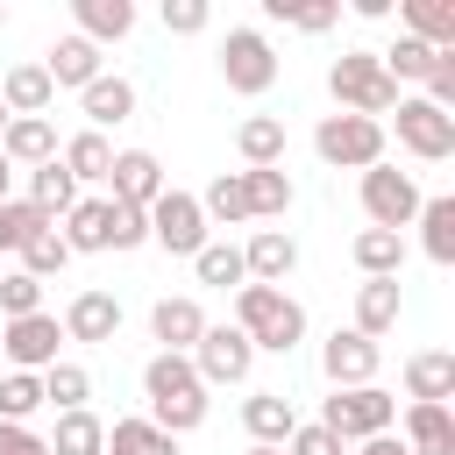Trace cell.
Here are the masks:
<instances>
[{"label": "cell", "mask_w": 455, "mask_h": 455, "mask_svg": "<svg viewBox=\"0 0 455 455\" xmlns=\"http://www.w3.org/2000/svg\"><path fill=\"white\" fill-rule=\"evenodd\" d=\"M363 213H370V228H384V235L412 228V213H419V185H412V171L370 164V171H363Z\"/></svg>", "instance_id": "ba28073f"}, {"label": "cell", "mask_w": 455, "mask_h": 455, "mask_svg": "<svg viewBox=\"0 0 455 455\" xmlns=\"http://www.w3.org/2000/svg\"><path fill=\"white\" fill-rule=\"evenodd\" d=\"M419 242H427V256L434 263H455V199H419Z\"/></svg>", "instance_id": "d6a6232c"}, {"label": "cell", "mask_w": 455, "mask_h": 455, "mask_svg": "<svg viewBox=\"0 0 455 455\" xmlns=\"http://www.w3.org/2000/svg\"><path fill=\"white\" fill-rule=\"evenodd\" d=\"M85 398H92V377H85L78 363H50V370H43V405H57V412H85Z\"/></svg>", "instance_id": "d590c367"}, {"label": "cell", "mask_w": 455, "mask_h": 455, "mask_svg": "<svg viewBox=\"0 0 455 455\" xmlns=\"http://www.w3.org/2000/svg\"><path fill=\"white\" fill-rule=\"evenodd\" d=\"M242 427H249V441H256V448H277V441H291L299 412H291V398H284V391H249V398H242Z\"/></svg>", "instance_id": "d6986e66"}, {"label": "cell", "mask_w": 455, "mask_h": 455, "mask_svg": "<svg viewBox=\"0 0 455 455\" xmlns=\"http://www.w3.org/2000/svg\"><path fill=\"white\" fill-rule=\"evenodd\" d=\"M107 199H121V206H149L156 192H164V164L149 156V149H114V171H107Z\"/></svg>", "instance_id": "4fadbf2b"}, {"label": "cell", "mask_w": 455, "mask_h": 455, "mask_svg": "<svg viewBox=\"0 0 455 455\" xmlns=\"http://www.w3.org/2000/svg\"><path fill=\"white\" fill-rule=\"evenodd\" d=\"M71 14H78V36L100 50V43H121L128 28H135V7L128 0H71Z\"/></svg>", "instance_id": "cb8c5ba5"}, {"label": "cell", "mask_w": 455, "mask_h": 455, "mask_svg": "<svg viewBox=\"0 0 455 455\" xmlns=\"http://www.w3.org/2000/svg\"><path fill=\"white\" fill-rule=\"evenodd\" d=\"M142 398H149V427H164L171 441L206 419V384H199L192 355H164V348H156V355L142 363Z\"/></svg>", "instance_id": "6da1fadb"}, {"label": "cell", "mask_w": 455, "mask_h": 455, "mask_svg": "<svg viewBox=\"0 0 455 455\" xmlns=\"http://www.w3.org/2000/svg\"><path fill=\"white\" fill-rule=\"evenodd\" d=\"M0 455H50V448H43V434H28V427L0 419Z\"/></svg>", "instance_id": "c3c4849f"}, {"label": "cell", "mask_w": 455, "mask_h": 455, "mask_svg": "<svg viewBox=\"0 0 455 455\" xmlns=\"http://www.w3.org/2000/svg\"><path fill=\"white\" fill-rule=\"evenodd\" d=\"M0 156H7L14 171H36V164H50V156H57V128H50V114L7 121V128H0Z\"/></svg>", "instance_id": "ac0fdd59"}, {"label": "cell", "mask_w": 455, "mask_h": 455, "mask_svg": "<svg viewBox=\"0 0 455 455\" xmlns=\"http://www.w3.org/2000/svg\"><path fill=\"white\" fill-rule=\"evenodd\" d=\"M327 92L341 100V114H363V121H377V114H391L405 92L391 85V71L377 64V50H341L334 57V71H327Z\"/></svg>", "instance_id": "3957f363"}, {"label": "cell", "mask_w": 455, "mask_h": 455, "mask_svg": "<svg viewBox=\"0 0 455 455\" xmlns=\"http://www.w3.org/2000/svg\"><path fill=\"white\" fill-rule=\"evenodd\" d=\"M0 313H7V320L43 313V284H36L28 270H0Z\"/></svg>", "instance_id": "7bdbcfd3"}, {"label": "cell", "mask_w": 455, "mask_h": 455, "mask_svg": "<svg viewBox=\"0 0 455 455\" xmlns=\"http://www.w3.org/2000/svg\"><path fill=\"white\" fill-rule=\"evenodd\" d=\"M64 249L71 256H92V249H107V199H78L71 213H64Z\"/></svg>", "instance_id": "f546056e"}, {"label": "cell", "mask_w": 455, "mask_h": 455, "mask_svg": "<svg viewBox=\"0 0 455 455\" xmlns=\"http://www.w3.org/2000/svg\"><path fill=\"white\" fill-rule=\"evenodd\" d=\"M36 228H57V220H50V213H36L28 199H7V206H0V249H21Z\"/></svg>", "instance_id": "ee69618b"}, {"label": "cell", "mask_w": 455, "mask_h": 455, "mask_svg": "<svg viewBox=\"0 0 455 455\" xmlns=\"http://www.w3.org/2000/svg\"><path fill=\"white\" fill-rule=\"evenodd\" d=\"M43 71H50V85H78V92H85V85L100 78V50H92L85 36H57L50 57H43Z\"/></svg>", "instance_id": "7402d4cb"}, {"label": "cell", "mask_w": 455, "mask_h": 455, "mask_svg": "<svg viewBox=\"0 0 455 455\" xmlns=\"http://www.w3.org/2000/svg\"><path fill=\"white\" fill-rule=\"evenodd\" d=\"M434 57H441V50H427V43H412V36H398L391 50H377V64L391 71V85H398V78H419V85H427V71H434Z\"/></svg>", "instance_id": "ab89813d"}, {"label": "cell", "mask_w": 455, "mask_h": 455, "mask_svg": "<svg viewBox=\"0 0 455 455\" xmlns=\"http://www.w3.org/2000/svg\"><path fill=\"white\" fill-rule=\"evenodd\" d=\"M0 128H7V107H0Z\"/></svg>", "instance_id": "f5cc1de1"}, {"label": "cell", "mask_w": 455, "mask_h": 455, "mask_svg": "<svg viewBox=\"0 0 455 455\" xmlns=\"http://www.w3.org/2000/svg\"><path fill=\"white\" fill-rule=\"evenodd\" d=\"M398 327V277H363L355 284V334H391Z\"/></svg>", "instance_id": "603a6c76"}, {"label": "cell", "mask_w": 455, "mask_h": 455, "mask_svg": "<svg viewBox=\"0 0 455 455\" xmlns=\"http://www.w3.org/2000/svg\"><path fill=\"white\" fill-rule=\"evenodd\" d=\"M220 78H228V92H270L277 85V50H270V36L263 28H228V43H220Z\"/></svg>", "instance_id": "8992f818"}, {"label": "cell", "mask_w": 455, "mask_h": 455, "mask_svg": "<svg viewBox=\"0 0 455 455\" xmlns=\"http://www.w3.org/2000/svg\"><path fill=\"white\" fill-rule=\"evenodd\" d=\"M242 185H249V220H277V213L291 206V178H284V164H270V171H242Z\"/></svg>", "instance_id": "1f68e13d"}, {"label": "cell", "mask_w": 455, "mask_h": 455, "mask_svg": "<svg viewBox=\"0 0 455 455\" xmlns=\"http://www.w3.org/2000/svg\"><path fill=\"white\" fill-rule=\"evenodd\" d=\"M28 206H36V213H50V220H64V213L78 206V185H71V171H64L57 156L28 171Z\"/></svg>", "instance_id": "83f0119b"}, {"label": "cell", "mask_w": 455, "mask_h": 455, "mask_svg": "<svg viewBox=\"0 0 455 455\" xmlns=\"http://www.w3.org/2000/svg\"><path fill=\"white\" fill-rule=\"evenodd\" d=\"M121 334V299L114 291H78L64 306V341H114Z\"/></svg>", "instance_id": "2e32d148"}, {"label": "cell", "mask_w": 455, "mask_h": 455, "mask_svg": "<svg viewBox=\"0 0 455 455\" xmlns=\"http://www.w3.org/2000/svg\"><path fill=\"white\" fill-rule=\"evenodd\" d=\"M64 263H71V249H64V235H57V228H36V235L21 242V270H28L36 284H43V277H57Z\"/></svg>", "instance_id": "f35d334b"}, {"label": "cell", "mask_w": 455, "mask_h": 455, "mask_svg": "<svg viewBox=\"0 0 455 455\" xmlns=\"http://www.w3.org/2000/svg\"><path fill=\"white\" fill-rule=\"evenodd\" d=\"M377 363H384V348H377L370 334H355V327H334V334H327V348H320V370H327V384H334V391L377 384Z\"/></svg>", "instance_id": "7c38bea8"}, {"label": "cell", "mask_w": 455, "mask_h": 455, "mask_svg": "<svg viewBox=\"0 0 455 455\" xmlns=\"http://www.w3.org/2000/svg\"><path fill=\"white\" fill-rule=\"evenodd\" d=\"M0 21H7V7H0Z\"/></svg>", "instance_id": "db71d44e"}, {"label": "cell", "mask_w": 455, "mask_h": 455, "mask_svg": "<svg viewBox=\"0 0 455 455\" xmlns=\"http://www.w3.org/2000/svg\"><path fill=\"white\" fill-rule=\"evenodd\" d=\"M334 21H341L334 0H299V7H291V28H306V36H327Z\"/></svg>", "instance_id": "bcb514c9"}, {"label": "cell", "mask_w": 455, "mask_h": 455, "mask_svg": "<svg viewBox=\"0 0 455 455\" xmlns=\"http://www.w3.org/2000/svg\"><path fill=\"white\" fill-rule=\"evenodd\" d=\"M149 334L164 341V355H192V348H199V334H206L199 299H156V306H149Z\"/></svg>", "instance_id": "9a60e30c"}, {"label": "cell", "mask_w": 455, "mask_h": 455, "mask_svg": "<svg viewBox=\"0 0 455 455\" xmlns=\"http://www.w3.org/2000/svg\"><path fill=\"white\" fill-rule=\"evenodd\" d=\"M398 263H405V235H384V228L355 235V270L363 277H398Z\"/></svg>", "instance_id": "836d02e7"}, {"label": "cell", "mask_w": 455, "mask_h": 455, "mask_svg": "<svg viewBox=\"0 0 455 455\" xmlns=\"http://www.w3.org/2000/svg\"><path fill=\"white\" fill-rule=\"evenodd\" d=\"M78 107H85V121H92V135H100V128H114V121H128V114H135V85L100 71V78L78 92Z\"/></svg>", "instance_id": "484cf974"}, {"label": "cell", "mask_w": 455, "mask_h": 455, "mask_svg": "<svg viewBox=\"0 0 455 455\" xmlns=\"http://www.w3.org/2000/svg\"><path fill=\"white\" fill-rule=\"evenodd\" d=\"M7 199H14V164L0 156V206H7Z\"/></svg>", "instance_id": "f907efd6"}, {"label": "cell", "mask_w": 455, "mask_h": 455, "mask_svg": "<svg viewBox=\"0 0 455 455\" xmlns=\"http://www.w3.org/2000/svg\"><path fill=\"white\" fill-rule=\"evenodd\" d=\"M242 270H249V284H284L299 270V242L284 228H256L249 249H242Z\"/></svg>", "instance_id": "5bb4252c"}, {"label": "cell", "mask_w": 455, "mask_h": 455, "mask_svg": "<svg viewBox=\"0 0 455 455\" xmlns=\"http://www.w3.org/2000/svg\"><path fill=\"white\" fill-rule=\"evenodd\" d=\"M57 164L71 171V185H85V178H100V185H107V171H114V142H107V135H92V128H78V135L57 149Z\"/></svg>", "instance_id": "4316f807"}, {"label": "cell", "mask_w": 455, "mask_h": 455, "mask_svg": "<svg viewBox=\"0 0 455 455\" xmlns=\"http://www.w3.org/2000/svg\"><path fill=\"white\" fill-rule=\"evenodd\" d=\"M50 100H57V85H50V71H43V64H14V71L0 78V107H7V121L50 114Z\"/></svg>", "instance_id": "ffe728a7"}, {"label": "cell", "mask_w": 455, "mask_h": 455, "mask_svg": "<svg viewBox=\"0 0 455 455\" xmlns=\"http://www.w3.org/2000/svg\"><path fill=\"white\" fill-rule=\"evenodd\" d=\"M199 213H206V220H228V228H235V220H249V185H242V171H220V178L206 185Z\"/></svg>", "instance_id": "8d00e7d4"}, {"label": "cell", "mask_w": 455, "mask_h": 455, "mask_svg": "<svg viewBox=\"0 0 455 455\" xmlns=\"http://www.w3.org/2000/svg\"><path fill=\"white\" fill-rule=\"evenodd\" d=\"M192 270H199V284H220V291H228V284H235V291L249 284V270H242V249H235V242H206V249L192 256Z\"/></svg>", "instance_id": "74e56055"}, {"label": "cell", "mask_w": 455, "mask_h": 455, "mask_svg": "<svg viewBox=\"0 0 455 455\" xmlns=\"http://www.w3.org/2000/svg\"><path fill=\"white\" fill-rule=\"evenodd\" d=\"M142 242H149V206L107 199V249H142Z\"/></svg>", "instance_id": "b9f144b4"}, {"label": "cell", "mask_w": 455, "mask_h": 455, "mask_svg": "<svg viewBox=\"0 0 455 455\" xmlns=\"http://www.w3.org/2000/svg\"><path fill=\"white\" fill-rule=\"evenodd\" d=\"M355 455H405V441L398 434H370V441H355Z\"/></svg>", "instance_id": "681fc988"}, {"label": "cell", "mask_w": 455, "mask_h": 455, "mask_svg": "<svg viewBox=\"0 0 455 455\" xmlns=\"http://www.w3.org/2000/svg\"><path fill=\"white\" fill-rule=\"evenodd\" d=\"M107 455H178V441L149 419H114L107 427Z\"/></svg>", "instance_id": "e575fe53"}, {"label": "cell", "mask_w": 455, "mask_h": 455, "mask_svg": "<svg viewBox=\"0 0 455 455\" xmlns=\"http://www.w3.org/2000/svg\"><path fill=\"white\" fill-rule=\"evenodd\" d=\"M57 341H64V320L57 313H28V320H7L0 327V355L14 370H28V377H43L57 363Z\"/></svg>", "instance_id": "8fae6325"}, {"label": "cell", "mask_w": 455, "mask_h": 455, "mask_svg": "<svg viewBox=\"0 0 455 455\" xmlns=\"http://www.w3.org/2000/svg\"><path fill=\"white\" fill-rule=\"evenodd\" d=\"M313 149H320V164H334V171H370V164H384V121L327 114V121L313 128Z\"/></svg>", "instance_id": "5b68a950"}, {"label": "cell", "mask_w": 455, "mask_h": 455, "mask_svg": "<svg viewBox=\"0 0 455 455\" xmlns=\"http://www.w3.org/2000/svg\"><path fill=\"white\" fill-rule=\"evenodd\" d=\"M235 149L249 156V171H270V164H284V121H270V114H249V121L235 128Z\"/></svg>", "instance_id": "f1b7e54d"}, {"label": "cell", "mask_w": 455, "mask_h": 455, "mask_svg": "<svg viewBox=\"0 0 455 455\" xmlns=\"http://www.w3.org/2000/svg\"><path fill=\"white\" fill-rule=\"evenodd\" d=\"M43 405V377H28V370H7L0 377V419H14V427H28V412Z\"/></svg>", "instance_id": "60d3db41"}, {"label": "cell", "mask_w": 455, "mask_h": 455, "mask_svg": "<svg viewBox=\"0 0 455 455\" xmlns=\"http://www.w3.org/2000/svg\"><path fill=\"white\" fill-rule=\"evenodd\" d=\"M50 455H107V427L92 412H57V434L43 441Z\"/></svg>", "instance_id": "4dcf8cb0"}, {"label": "cell", "mask_w": 455, "mask_h": 455, "mask_svg": "<svg viewBox=\"0 0 455 455\" xmlns=\"http://www.w3.org/2000/svg\"><path fill=\"white\" fill-rule=\"evenodd\" d=\"M149 242L171 249V256H199V249H206V213H199V199L178 192V185H164V192L149 199Z\"/></svg>", "instance_id": "52a82bcc"}, {"label": "cell", "mask_w": 455, "mask_h": 455, "mask_svg": "<svg viewBox=\"0 0 455 455\" xmlns=\"http://www.w3.org/2000/svg\"><path fill=\"white\" fill-rule=\"evenodd\" d=\"M284 448H291V455H348V448H341L320 419H313V427H291V441H284Z\"/></svg>", "instance_id": "7dc6e473"}, {"label": "cell", "mask_w": 455, "mask_h": 455, "mask_svg": "<svg viewBox=\"0 0 455 455\" xmlns=\"http://www.w3.org/2000/svg\"><path fill=\"white\" fill-rule=\"evenodd\" d=\"M192 370H199V384H206V391H213V384H249L256 348H249V334H242V327H206V334H199V348H192Z\"/></svg>", "instance_id": "9c48e42d"}, {"label": "cell", "mask_w": 455, "mask_h": 455, "mask_svg": "<svg viewBox=\"0 0 455 455\" xmlns=\"http://www.w3.org/2000/svg\"><path fill=\"white\" fill-rule=\"evenodd\" d=\"M405 36L427 50H455V0H405Z\"/></svg>", "instance_id": "d4e9b609"}, {"label": "cell", "mask_w": 455, "mask_h": 455, "mask_svg": "<svg viewBox=\"0 0 455 455\" xmlns=\"http://www.w3.org/2000/svg\"><path fill=\"white\" fill-rule=\"evenodd\" d=\"M405 398H412V405H448V398H455V355H448V348L405 355Z\"/></svg>", "instance_id": "e0dca14e"}, {"label": "cell", "mask_w": 455, "mask_h": 455, "mask_svg": "<svg viewBox=\"0 0 455 455\" xmlns=\"http://www.w3.org/2000/svg\"><path fill=\"white\" fill-rule=\"evenodd\" d=\"M398 142H405L419 164H448V156H455V114H441V107H427V100L412 92V100H398Z\"/></svg>", "instance_id": "30bf717a"}, {"label": "cell", "mask_w": 455, "mask_h": 455, "mask_svg": "<svg viewBox=\"0 0 455 455\" xmlns=\"http://www.w3.org/2000/svg\"><path fill=\"white\" fill-rule=\"evenodd\" d=\"M405 455H455V412L448 405H405Z\"/></svg>", "instance_id": "44dd1931"}, {"label": "cell", "mask_w": 455, "mask_h": 455, "mask_svg": "<svg viewBox=\"0 0 455 455\" xmlns=\"http://www.w3.org/2000/svg\"><path fill=\"white\" fill-rule=\"evenodd\" d=\"M206 21H213L206 0H164V28H171V36H199Z\"/></svg>", "instance_id": "f6af8a7d"}, {"label": "cell", "mask_w": 455, "mask_h": 455, "mask_svg": "<svg viewBox=\"0 0 455 455\" xmlns=\"http://www.w3.org/2000/svg\"><path fill=\"white\" fill-rule=\"evenodd\" d=\"M249 455H284V448H256V441H249Z\"/></svg>", "instance_id": "816d5d0a"}, {"label": "cell", "mask_w": 455, "mask_h": 455, "mask_svg": "<svg viewBox=\"0 0 455 455\" xmlns=\"http://www.w3.org/2000/svg\"><path fill=\"white\" fill-rule=\"evenodd\" d=\"M235 327L249 334V348H270V355H291L306 341V306L277 284H242L235 291Z\"/></svg>", "instance_id": "7a4b0ae2"}, {"label": "cell", "mask_w": 455, "mask_h": 455, "mask_svg": "<svg viewBox=\"0 0 455 455\" xmlns=\"http://www.w3.org/2000/svg\"><path fill=\"white\" fill-rule=\"evenodd\" d=\"M391 419H398V398L391 391H377V384H355V391H334L327 405H320V427L348 448V441H370V434H391Z\"/></svg>", "instance_id": "277c9868"}]
</instances>
